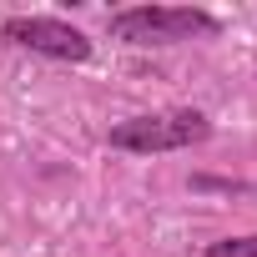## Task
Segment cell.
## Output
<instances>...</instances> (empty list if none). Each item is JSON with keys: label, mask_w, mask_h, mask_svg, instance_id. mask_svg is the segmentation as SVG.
Segmentation results:
<instances>
[{"label": "cell", "mask_w": 257, "mask_h": 257, "mask_svg": "<svg viewBox=\"0 0 257 257\" xmlns=\"http://www.w3.org/2000/svg\"><path fill=\"white\" fill-rule=\"evenodd\" d=\"M207 257H257V237H227V242H212Z\"/></svg>", "instance_id": "obj_4"}, {"label": "cell", "mask_w": 257, "mask_h": 257, "mask_svg": "<svg viewBox=\"0 0 257 257\" xmlns=\"http://www.w3.org/2000/svg\"><path fill=\"white\" fill-rule=\"evenodd\" d=\"M222 21L197 6H132L111 16V36L126 46H172L192 36H217Z\"/></svg>", "instance_id": "obj_1"}, {"label": "cell", "mask_w": 257, "mask_h": 257, "mask_svg": "<svg viewBox=\"0 0 257 257\" xmlns=\"http://www.w3.org/2000/svg\"><path fill=\"white\" fill-rule=\"evenodd\" d=\"M0 36H6L11 46L31 51V56H51V61H91V41L56 21V16H11L6 26H0Z\"/></svg>", "instance_id": "obj_3"}, {"label": "cell", "mask_w": 257, "mask_h": 257, "mask_svg": "<svg viewBox=\"0 0 257 257\" xmlns=\"http://www.w3.org/2000/svg\"><path fill=\"white\" fill-rule=\"evenodd\" d=\"M212 137V121L202 111H157V116H132V121H116L111 126V147L116 152H137V157H152V152H182V147H197Z\"/></svg>", "instance_id": "obj_2"}]
</instances>
